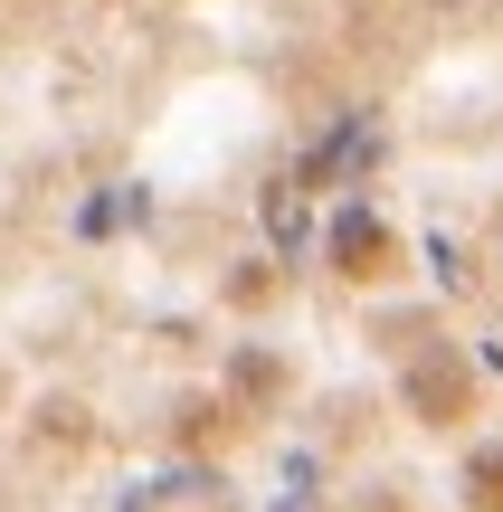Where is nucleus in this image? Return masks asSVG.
<instances>
[{"label":"nucleus","mask_w":503,"mask_h":512,"mask_svg":"<svg viewBox=\"0 0 503 512\" xmlns=\"http://www.w3.org/2000/svg\"><path fill=\"white\" fill-rule=\"evenodd\" d=\"M409 399H418V418H428V427L466 418V370H456V361H418L409 370Z\"/></svg>","instance_id":"nucleus-2"},{"label":"nucleus","mask_w":503,"mask_h":512,"mask_svg":"<svg viewBox=\"0 0 503 512\" xmlns=\"http://www.w3.org/2000/svg\"><path fill=\"white\" fill-rule=\"evenodd\" d=\"M466 503L475 512H503V446H485V456L466 465Z\"/></svg>","instance_id":"nucleus-3"},{"label":"nucleus","mask_w":503,"mask_h":512,"mask_svg":"<svg viewBox=\"0 0 503 512\" xmlns=\"http://www.w3.org/2000/svg\"><path fill=\"white\" fill-rule=\"evenodd\" d=\"M333 266L371 285V275H390V266H399V238H390V228L371 219V209H352V219L333 228Z\"/></svg>","instance_id":"nucleus-1"}]
</instances>
